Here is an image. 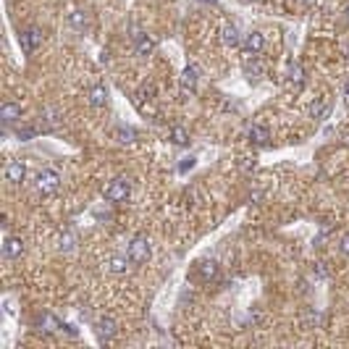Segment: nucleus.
Instances as JSON below:
<instances>
[{
	"instance_id": "4468645a",
	"label": "nucleus",
	"mask_w": 349,
	"mask_h": 349,
	"mask_svg": "<svg viewBox=\"0 0 349 349\" xmlns=\"http://www.w3.org/2000/svg\"><path fill=\"white\" fill-rule=\"evenodd\" d=\"M200 276L205 281H213V279H218V263H213V260H205L200 263Z\"/></svg>"
},
{
	"instance_id": "7ed1b4c3",
	"label": "nucleus",
	"mask_w": 349,
	"mask_h": 349,
	"mask_svg": "<svg viewBox=\"0 0 349 349\" xmlns=\"http://www.w3.org/2000/svg\"><path fill=\"white\" fill-rule=\"evenodd\" d=\"M129 260L131 263H147L150 260V242L147 237H134L129 244Z\"/></svg>"
},
{
	"instance_id": "2f4dec72",
	"label": "nucleus",
	"mask_w": 349,
	"mask_h": 349,
	"mask_svg": "<svg viewBox=\"0 0 349 349\" xmlns=\"http://www.w3.org/2000/svg\"><path fill=\"white\" fill-rule=\"evenodd\" d=\"M302 3H305V5H313V3H315V0H302Z\"/></svg>"
},
{
	"instance_id": "ddd939ff",
	"label": "nucleus",
	"mask_w": 349,
	"mask_h": 349,
	"mask_svg": "<svg viewBox=\"0 0 349 349\" xmlns=\"http://www.w3.org/2000/svg\"><path fill=\"white\" fill-rule=\"evenodd\" d=\"M87 100H89V105L102 108V105L108 102V92H105V87H92V89L87 92Z\"/></svg>"
},
{
	"instance_id": "9b49d317",
	"label": "nucleus",
	"mask_w": 349,
	"mask_h": 349,
	"mask_svg": "<svg viewBox=\"0 0 349 349\" xmlns=\"http://www.w3.org/2000/svg\"><path fill=\"white\" fill-rule=\"evenodd\" d=\"M3 252H5V258H21V252H24V242L18 239V237H8L5 244H3Z\"/></svg>"
},
{
	"instance_id": "0eeeda50",
	"label": "nucleus",
	"mask_w": 349,
	"mask_h": 349,
	"mask_svg": "<svg viewBox=\"0 0 349 349\" xmlns=\"http://www.w3.org/2000/svg\"><path fill=\"white\" fill-rule=\"evenodd\" d=\"M26 176V166L21 160H11L8 163V168H5V179L11 181V184H21Z\"/></svg>"
},
{
	"instance_id": "7c9ffc66",
	"label": "nucleus",
	"mask_w": 349,
	"mask_h": 349,
	"mask_svg": "<svg viewBox=\"0 0 349 349\" xmlns=\"http://www.w3.org/2000/svg\"><path fill=\"white\" fill-rule=\"evenodd\" d=\"M344 97L349 100V81H347V84H344Z\"/></svg>"
},
{
	"instance_id": "20e7f679",
	"label": "nucleus",
	"mask_w": 349,
	"mask_h": 349,
	"mask_svg": "<svg viewBox=\"0 0 349 349\" xmlns=\"http://www.w3.org/2000/svg\"><path fill=\"white\" fill-rule=\"evenodd\" d=\"M39 45H42V29L32 26V29H26V32L21 34V50L24 53H34Z\"/></svg>"
},
{
	"instance_id": "39448f33",
	"label": "nucleus",
	"mask_w": 349,
	"mask_h": 349,
	"mask_svg": "<svg viewBox=\"0 0 349 349\" xmlns=\"http://www.w3.org/2000/svg\"><path fill=\"white\" fill-rule=\"evenodd\" d=\"M242 45H244V53L247 55H258L263 50V45H265V37L260 32H250V34H244Z\"/></svg>"
},
{
	"instance_id": "9d476101",
	"label": "nucleus",
	"mask_w": 349,
	"mask_h": 349,
	"mask_svg": "<svg viewBox=\"0 0 349 349\" xmlns=\"http://www.w3.org/2000/svg\"><path fill=\"white\" fill-rule=\"evenodd\" d=\"M328 110H331V97H318L310 102V118H326Z\"/></svg>"
},
{
	"instance_id": "412c9836",
	"label": "nucleus",
	"mask_w": 349,
	"mask_h": 349,
	"mask_svg": "<svg viewBox=\"0 0 349 349\" xmlns=\"http://www.w3.org/2000/svg\"><path fill=\"white\" fill-rule=\"evenodd\" d=\"M152 97H155V87H152V84H142L139 92H137V102L142 105L145 100H152Z\"/></svg>"
},
{
	"instance_id": "5701e85b",
	"label": "nucleus",
	"mask_w": 349,
	"mask_h": 349,
	"mask_svg": "<svg viewBox=\"0 0 349 349\" xmlns=\"http://www.w3.org/2000/svg\"><path fill=\"white\" fill-rule=\"evenodd\" d=\"M244 71H247V76H263V66L258 60H247V63H244Z\"/></svg>"
},
{
	"instance_id": "1a4fd4ad",
	"label": "nucleus",
	"mask_w": 349,
	"mask_h": 349,
	"mask_svg": "<svg viewBox=\"0 0 349 349\" xmlns=\"http://www.w3.org/2000/svg\"><path fill=\"white\" fill-rule=\"evenodd\" d=\"M97 334H100V339H113V336L118 334V323L113 321L110 315L100 318V321H97Z\"/></svg>"
},
{
	"instance_id": "f3484780",
	"label": "nucleus",
	"mask_w": 349,
	"mask_h": 349,
	"mask_svg": "<svg viewBox=\"0 0 349 349\" xmlns=\"http://www.w3.org/2000/svg\"><path fill=\"white\" fill-rule=\"evenodd\" d=\"M113 137H116L118 142H134L137 139V131L131 126H118L116 131H113Z\"/></svg>"
},
{
	"instance_id": "a878e982",
	"label": "nucleus",
	"mask_w": 349,
	"mask_h": 349,
	"mask_svg": "<svg viewBox=\"0 0 349 349\" xmlns=\"http://www.w3.org/2000/svg\"><path fill=\"white\" fill-rule=\"evenodd\" d=\"M305 323L307 326H318V323H321V315H318V313H307L305 315Z\"/></svg>"
},
{
	"instance_id": "c85d7f7f",
	"label": "nucleus",
	"mask_w": 349,
	"mask_h": 349,
	"mask_svg": "<svg viewBox=\"0 0 349 349\" xmlns=\"http://www.w3.org/2000/svg\"><path fill=\"white\" fill-rule=\"evenodd\" d=\"M339 244H342V252H344V255H349V231L342 237V242H339Z\"/></svg>"
},
{
	"instance_id": "2eb2a0df",
	"label": "nucleus",
	"mask_w": 349,
	"mask_h": 349,
	"mask_svg": "<svg viewBox=\"0 0 349 349\" xmlns=\"http://www.w3.org/2000/svg\"><path fill=\"white\" fill-rule=\"evenodd\" d=\"M250 139L255 142V145H268L271 134H268V129H265V126H252L250 129Z\"/></svg>"
},
{
	"instance_id": "4be33fe9",
	"label": "nucleus",
	"mask_w": 349,
	"mask_h": 349,
	"mask_svg": "<svg viewBox=\"0 0 349 349\" xmlns=\"http://www.w3.org/2000/svg\"><path fill=\"white\" fill-rule=\"evenodd\" d=\"M74 247H76V237H74V234H63V237H60V250L71 252Z\"/></svg>"
},
{
	"instance_id": "f03ea898",
	"label": "nucleus",
	"mask_w": 349,
	"mask_h": 349,
	"mask_svg": "<svg viewBox=\"0 0 349 349\" xmlns=\"http://www.w3.org/2000/svg\"><path fill=\"white\" fill-rule=\"evenodd\" d=\"M129 192H131V184L129 179H113L105 189H102V194H105V200L110 202H124L129 197Z\"/></svg>"
},
{
	"instance_id": "473e14b6",
	"label": "nucleus",
	"mask_w": 349,
	"mask_h": 349,
	"mask_svg": "<svg viewBox=\"0 0 349 349\" xmlns=\"http://www.w3.org/2000/svg\"><path fill=\"white\" fill-rule=\"evenodd\" d=\"M347 21H349V8H347Z\"/></svg>"
},
{
	"instance_id": "6e6552de",
	"label": "nucleus",
	"mask_w": 349,
	"mask_h": 349,
	"mask_svg": "<svg viewBox=\"0 0 349 349\" xmlns=\"http://www.w3.org/2000/svg\"><path fill=\"white\" fill-rule=\"evenodd\" d=\"M221 39H223V45H226V47H237V45H242V34H239L237 24H226V26L221 29Z\"/></svg>"
},
{
	"instance_id": "cd10ccee",
	"label": "nucleus",
	"mask_w": 349,
	"mask_h": 349,
	"mask_svg": "<svg viewBox=\"0 0 349 349\" xmlns=\"http://www.w3.org/2000/svg\"><path fill=\"white\" fill-rule=\"evenodd\" d=\"M71 21H74V26H84V24H87V18H84V16H81V13L76 11L74 16H71Z\"/></svg>"
},
{
	"instance_id": "f257e3e1",
	"label": "nucleus",
	"mask_w": 349,
	"mask_h": 349,
	"mask_svg": "<svg viewBox=\"0 0 349 349\" xmlns=\"http://www.w3.org/2000/svg\"><path fill=\"white\" fill-rule=\"evenodd\" d=\"M58 184H60V176H58V171H53V168L39 171L37 179H34V187H37L39 194H53L58 189Z\"/></svg>"
},
{
	"instance_id": "a211bd4d",
	"label": "nucleus",
	"mask_w": 349,
	"mask_h": 349,
	"mask_svg": "<svg viewBox=\"0 0 349 349\" xmlns=\"http://www.w3.org/2000/svg\"><path fill=\"white\" fill-rule=\"evenodd\" d=\"M126 258H121V255H113V258L108 260V271H113V273H126Z\"/></svg>"
},
{
	"instance_id": "c756f323",
	"label": "nucleus",
	"mask_w": 349,
	"mask_h": 349,
	"mask_svg": "<svg viewBox=\"0 0 349 349\" xmlns=\"http://www.w3.org/2000/svg\"><path fill=\"white\" fill-rule=\"evenodd\" d=\"M194 166V158H184V163H181V171H187V168H192Z\"/></svg>"
},
{
	"instance_id": "393cba45",
	"label": "nucleus",
	"mask_w": 349,
	"mask_h": 349,
	"mask_svg": "<svg viewBox=\"0 0 349 349\" xmlns=\"http://www.w3.org/2000/svg\"><path fill=\"white\" fill-rule=\"evenodd\" d=\"M16 134H18V139H34L37 126H18V129H16Z\"/></svg>"
},
{
	"instance_id": "aec40b11",
	"label": "nucleus",
	"mask_w": 349,
	"mask_h": 349,
	"mask_svg": "<svg viewBox=\"0 0 349 349\" xmlns=\"http://www.w3.org/2000/svg\"><path fill=\"white\" fill-rule=\"evenodd\" d=\"M171 142H173V145H187V142H189V134H187V129H181V126H173L171 129Z\"/></svg>"
},
{
	"instance_id": "dca6fc26",
	"label": "nucleus",
	"mask_w": 349,
	"mask_h": 349,
	"mask_svg": "<svg viewBox=\"0 0 349 349\" xmlns=\"http://www.w3.org/2000/svg\"><path fill=\"white\" fill-rule=\"evenodd\" d=\"M152 53V39L147 34H137V55H150Z\"/></svg>"
},
{
	"instance_id": "bb28decb",
	"label": "nucleus",
	"mask_w": 349,
	"mask_h": 349,
	"mask_svg": "<svg viewBox=\"0 0 349 349\" xmlns=\"http://www.w3.org/2000/svg\"><path fill=\"white\" fill-rule=\"evenodd\" d=\"M315 276H318V279H326V276H328V271H326L323 263H315Z\"/></svg>"
},
{
	"instance_id": "f8f14e48",
	"label": "nucleus",
	"mask_w": 349,
	"mask_h": 349,
	"mask_svg": "<svg viewBox=\"0 0 349 349\" xmlns=\"http://www.w3.org/2000/svg\"><path fill=\"white\" fill-rule=\"evenodd\" d=\"M0 118H3L5 124H16V121L21 118V108H18L16 102H5V105H0Z\"/></svg>"
},
{
	"instance_id": "6ab92c4d",
	"label": "nucleus",
	"mask_w": 349,
	"mask_h": 349,
	"mask_svg": "<svg viewBox=\"0 0 349 349\" xmlns=\"http://www.w3.org/2000/svg\"><path fill=\"white\" fill-rule=\"evenodd\" d=\"M286 76H289V81H294V84H300L302 76H305V71H302V66L297 63V60H292L289 68H286Z\"/></svg>"
},
{
	"instance_id": "b1692460",
	"label": "nucleus",
	"mask_w": 349,
	"mask_h": 349,
	"mask_svg": "<svg viewBox=\"0 0 349 349\" xmlns=\"http://www.w3.org/2000/svg\"><path fill=\"white\" fill-rule=\"evenodd\" d=\"M39 326H47L45 331H58V328H60V323L55 321L53 315H42V318H39Z\"/></svg>"
},
{
	"instance_id": "423d86ee",
	"label": "nucleus",
	"mask_w": 349,
	"mask_h": 349,
	"mask_svg": "<svg viewBox=\"0 0 349 349\" xmlns=\"http://www.w3.org/2000/svg\"><path fill=\"white\" fill-rule=\"evenodd\" d=\"M197 81H200V66H187L184 68V74H181V89L184 92H194L197 89Z\"/></svg>"
}]
</instances>
